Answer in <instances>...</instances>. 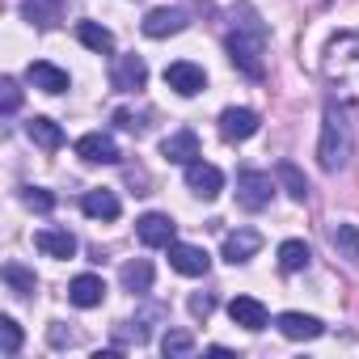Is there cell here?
Instances as JSON below:
<instances>
[{
  "label": "cell",
  "instance_id": "6",
  "mask_svg": "<svg viewBox=\"0 0 359 359\" xmlns=\"http://www.w3.org/2000/svg\"><path fill=\"white\" fill-rule=\"evenodd\" d=\"M165 85H169L173 93H182V97H195V93L208 89V72H203L199 64H191V60H177V64L165 68Z\"/></svg>",
  "mask_w": 359,
  "mask_h": 359
},
{
  "label": "cell",
  "instance_id": "21",
  "mask_svg": "<svg viewBox=\"0 0 359 359\" xmlns=\"http://www.w3.org/2000/svg\"><path fill=\"white\" fill-rule=\"evenodd\" d=\"M26 135H30L39 148H47V152L64 148V131H60V123H55V118H47V114H34V118L26 123Z\"/></svg>",
  "mask_w": 359,
  "mask_h": 359
},
{
  "label": "cell",
  "instance_id": "22",
  "mask_svg": "<svg viewBox=\"0 0 359 359\" xmlns=\"http://www.w3.org/2000/svg\"><path fill=\"white\" fill-rule=\"evenodd\" d=\"M275 182L287 191V199H296V203L309 199V182H304V173H300L292 161H279V165H275Z\"/></svg>",
  "mask_w": 359,
  "mask_h": 359
},
{
  "label": "cell",
  "instance_id": "9",
  "mask_svg": "<svg viewBox=\"0 0 359 359\" xmlns=\"http://www.w3.org/2000/svg\"><path fill=\"white\" fill-rule=\"evenodd\" d=\"M187 187H191V195H199V199L212 203L224 191V173L216 165H208V161H191L187 165Z\"/></svg>",
  "mask_w": 359,
  "mask_h": 359
},
{
  "label": "cell",
  "instance_id": "28",
  "mask_svg": "<svg viewBox=\"0 0 359 359\" xmlns=\"http://www.w3.org/2000/svg\"><path fill=\"white\" fill-rule=\"evenodd\" d=\"M161 351H165L169 359H187V355H195V338H191L187 330H169V334L161 338Z\"/></svg>",
  "mask_w": 359,
  "mask_h": 359
},
{
  "label": "cell",
  "instance_id": "23",
  "mask_svg": "<svg viewBox=\"0 0 359 359\" xmlns=\"http://www.w3.org/2000/svg\"><path fill=\"white\" fill-rule=\"evenodd\" d=\"M118 279H123V287H127L131 296H144V292L152 287V262H148V258H135V262H127V266L118 271Z\"/></svg>",
  "mask_w": 359,
  "mask_h": 359
},
{
  "label": "cell",
  "instance_id": "19",
  "mask_svg": "<svg viewBox=\"0 0 359 359\" xmlns=\"http://www.w3.org/2000/svg\"><path fill=\"white\" fill-rule=\"evenodd\" d=\"M34 245L47 254V258H72L76 254V237L68 229H39L34 233Z\"/></svg>",
  "mask_w": 359,
  "mask_h": 359
},
{
  "label": "cell",
  "instance_id": "14",
  "mask_svg": "<svg viewBox=\"0 0 359 359\" xmlns=\"http://www.w3.org/2000/svg\"><path fill=\"white\" fill-rule=\"evenodd\" d=\"M275 325H279V334L292 338V342H313V338L325 334V325H321L317 317H309V313H279Z\"/></svg>",
  "mask_w": 359,
  "mask_h": 359
},
{
  "label": "cell",
  "instance_id": "4",
  "mask_svg": "<svg viewBox=\"0 0 359 359\" xmlns=\"http://www.w3.org/2000/svg\"><path fill=\"white\" fill-rule=\"evenodd\" d=\"M135 237L148 245V250H169L177 241V224L165 216V212H148L135 220Z\"/></svg>",
  "mask_w": 359,
  "mask_h": 359
},
{
  "label": "cell",
  "instance_id": "20",
  "mask_svg": "<svg viewBox=\"0 0 359 359\" xmlns=\"http://www.w3.org/2000/svg\"><path fill=\"white\" fill-rule=\"evenodd\" d=\"M81 212H85L89 220H118L123 203H118L114 191H89V195L81 199Z\"/></svg>",
  "mask_w": 359,
  "mask_h": 359
},
{
  "label": "cell",
  "instance_id": "16",
  "mask_svg": "<svg viewBox=\"0 0 359 359\" xmlns=\"http://www.w3.org/2000/svg\"><path fill=\"white\" fill-rule=\"evenodd\" d=\"M26 81H30L34 89H43V93H51V97H55V93H64V89L72 85V81H68V72H64V68H55V64H47V60L30 64V68H26Z\"/></svg>",
  "mask_w": 359,
  "mask_h": 359
},
{
  "label": "cell",
  "instance_id": "18",
  "mask_svg": "<svg viewBox=\"0 0 359 359\" xmlns=\"http://www.w3.org/2000/svg\"><path fill=\"white\" fill-rule=\"evenodd\" d=\"M68 300H72L76 309H97V304L106 300V283H102V275H76V279L68 283Z\"/></svg>",
  "mask_w": 359,
  "mask_h": 359
},
{
  "label": "cell",
  "instance_id": "25",
  "mask_svg": "<svg viewBox=\"0 0 359 359\" xmlns=\"http://www.w3.org/2000/svg\"><path fill=\"white\" fill-rule=\"evenodd\" d=\"M5 283H9V292H13V296H22V300H30V296L39 292L34 271H26L22 262H5Z\"/></svg>",
  "mask_w": 359,
  "mask_h": 359
},
{
  "label": "cell",
  "instance_id": "12",
  "mask_svg": "<svg viewBox=\"0 0 359 359\" xmlns=\"http://www.w3.org/2000/svg\"><path fill=\"white\" fill-rule=\"evenodd\" d=\"M161 156L173 161V165H191V161H199V135H195L191 127L165 135V140H161Z\"/></svg>",
  "mask_w": 359,
  "mask_h": 359
},
{
  "label": "cell",
  "instance_id": "11",
  "mask_svg": "<svg viewBox=\"0 0 359 359\" xmlns=\"http://www.w3.org/2000/svg\"><path fill=\"white\" fill-rule=\"evenodd\" d=\"M258 127H262V118H258L254 110H245V106H229V110L220 114V135H224L229 144H241V140H250Z\"/></svg>",
  "mask_w": 359,
  "mask_h": 359
},
{
  "label": "cell",
  "instance_id": "3",
  "mask_svg": "<svg viewBox=\"0 0 359 359\" xmlns=\"http://www.w3.org/2000/svg\"><path fill=\"white\" fill-rule=\"evenodd\" d=\"M271 199H275V177L271 173H262V169H241L237 173V203L245 212H262V208H271Z\"/></svg>",
  "mask_w": 359,
  "mask_h": 359
},
{
  "label": "cell",
  "instance_id": "26",
  "mask_svg": "<svg viewBox=\"0 0 359 359\" xmlns=\"http://www.w3.org/2000/svg\"><path fill=\"white\" fill-rule=\"evenodd\" d=\"M309 258H313V254H309V245H304V241H296V237L279 245V271H283V275L304 271V266H309Z\"/></svg>",
  "mask_w": 359,
  "mask_h": 359
},
{
  "label": "cell",
  "instance_id": "10",
  "mask_svg": "<svg viewBox=\"0 0 359 359\" xmlns=\"http://www.w3.org/2000/svg\"><path fill=\"white\" fill-rule=\"evenodd\" d=\"M191 26V13L187 9H152L148 18H144V34L148 39H169V34H182Z\"/></svg>",
  "mask_w": 359,
  "mask_h": 359
},
{
  "label": "cell",
  "instance_id": "27",
  "mask_svg": "<svg viewBox=\"0 0 359 359\" xmlns=\"http://www.w3.org/2000/svg\"><path fill=\"white\" fill-rule=\"evenodd\" d=\"M330 245L338 258H359V229L355 224H330Z\"/></svg>",
  "mask_w": 359,
  "mask_h": 359
},
{
  "label": "cell",
  "instance_id": "8",
  "mask_svg": "<svg viewBox=\"0 0 359 359\" xmlns=\"http://www.w3.org/2000/svg\"><path fill=\"white\" fill-rule=\"evenodd\" d=\"M110 85H114L118 93H140V89L148 85V64H144L140 55H118L114 68H110Z\"/></svg>",
  "mask_w": 359,
  "mask_h": 359
},
{
  "label": "cell",
  "instance_id": "34",
  "mask_svg": "<svg viewBox=\"0 0 359 359\" xmlns=\"http://www.w3.org/2000/svg\"><path fill=\"white\" fill-rule=\"evenodd\" d=\"M51 342H55V346L72 342V334H64V321H51Z\"/></svg>",
  "mask_w": 359,
  "mask_h": 359
},
{
  "label": "cell",
  "instance_id": "15",
  "mask_svg": "<svg viewBox=\"0 0 359 359\" xmlns=\"http://www.w3.org/2000/svg\"><path fill=\"white\" fill-rule=\"evenodd\" d=\"M22 18L34 30H51L64 22V0H22Z\"/></svg>",
  "mask_w": 359,
  "mask_h": 359
},
{
  "label": "cell",
  "instance_id": "30",
  "mask_svg": "<svg viewBox=\"0 0 359 359\" xmlns=\"http://www.w3.org/2000/svg\"><path fill=\"white\" fill-rule=\"evenodd\" d=\"M22 203H26L30 212H43V216H47V212L55 208V195L43 191V187H26V191H22Z\"/></svg>",
  "mask_w": 359,
  "mask_h": 359
},
{
  "label": "cell",
  "instance_id": "13",
  "mask_svg": "<svg viewBox=\"0 0 359 359\" xmlns=\"http://www.w3.org/2000/svg\"><path fill=\"white\" fill-rule=\"evenodd\" d=\"M229 317H233V325H241V330H250V334H258V330H266V304L262 300H254V296H237L233 304H229Z\"/></svg>",
  "mask_w": 359,
  "mask_h": 359
},
{
  "label": "cell",
  "instance_id": "2",
  "mask_svg": "<svg viewBox=\"0 0 359 359\" xmlns=\"http://www.w3.org/2000/svg\"><path fill=\"white\" fill-rule=\"evenodd\" d=\"M351 152H355V127H351L346 110H342L338 102H330V106H325V118H321L317 165H321L325 173H338V169H346Z\"/></svg>",
  "mask_w": 359,
  "mask_h": 359
},
{
  "label": "cell",
  "instance_id": "32",
  "mask_svg": "<svg viewBox=\"0 0 359 359\" xmlns=\"http://www.w3.org/2000/svg\"><path fill=\"white\" fill-rule=\"evenodd\" d=\"M114 123H118L123 131H131V135H144V131H148V123H144L140 114H131V110H114Z\"/></svg>",
  "mask_w": 359,
  "mask_h": 359
},
{
  "label": "cell",
  "instance_id": "33",
  "mask_svg": "<svg viewBox=\"0 0 359 359\" xmlns=\"http://www.w3.org/2000/svg\"><path fill=\"white\" fill-rule=\"evenodd\" d=\"M212 309H216V300H212V296H199V292L191 296V317H203V321H208V317H212Z\"/></svg>",
  "mask_w": 359,
  "mask_h": 359
},
{
  "label": "cell",
  "instance_id": "31",
  "mask_svg": "<svg viewBox=\"0 0 359 359\" xmlns=\"http://www.w3.org/2000/svg\"><path fill=\"white\" fill-rule=\"evenodd\" d=\"M18 106H22V89H18L13 76H5V81H0V110H5V114H18Z\"/></svg>",
  "mask_w": 359,
  "mask_h": 359
},
{
  "label": "cell",
  "instance_id": "1",
  "mask_svg": "<svg viewBox=\"0 0 359 359\" xmlns=\"http://www.w3.org/2000/svg\"><path fill=\"white\" fill-rule=\"evenodd\" d=\"M241 18L245 22L224 39V51H229L233 68H241L250 81H262L266 76V60H262V51H266V26L258 22V13L250 5H241Z\"/></svg>",
  "mask_w": 359,
  "mask_h": 359
},
{
  "label": "cell",
  "instance_id": "7",
  "mask_svg": "<svg viewBox=\"0 0 359 359\" xmlns=\"http://www.w3.org/2000/svg\"><path fill=\"white\" fill-rule=\"evenodd\" d=\"M169 266H173L177 275H187V279H199V275H208L212 258H208V250H203V245L173 241V245H169Z\"/></svg>",
  "mask_w": 359,
  "mask_h": 359
},
{
  "label": "cell",
  "instance_id": "5",
  "mask_svg": "<svg viewBox=\"0 0 359 359\" xmlns=\"http://www.w3.org/2000/svg\"><path fill=\"white\" fill-rule=\"evenodd\" d=\"M76 156H81L85 165H118V161H123L114 135H106V131H89V135H81V140H76Z\"/></svg>",
  "mask_w": 359,
  "mask_h": 359
},
{
  "label": "cell",
  "instance_id": "17",
  "mask_svg": "<svg viewBox=\"0 0 359 359\" xmlns=\"http://www.w3.org/2000/svg\"><path fill=\"white\" fill-rule=\"evenodd\" d=\"M258 250H262V237H258L254 229H237V233H229V237H224V262H233V266L250 262Z\"/></svg>",
  "mask_w": 359,
  "mask_h": 359
},
{
  "label": "cell",
  "instance_id": "29",
  "mask_svg": "<svg viewBox=\"0 0 359 359\" xmlns=\"http://www.w3.org/2000/svg\"><path fill=\"white\" fill-rule=\"evenodd\" d=\"M0 351H5V355L22 351V325L13 317H0Z\"/></svg>",
  "mask_w": 359,
  "mask_h": 359
},
{
  "label": "cell",
  "instance_id": "24",
  "mask_svg": "<svg viewBox=\"0 0 359 359\" xmlns=\"http://www.w3.org/2000/svg\"><path fill=\"white\" fill-rule=\"evenodd\" d=\"M76 39H81L89 51H97V55H110V51H114V34H110L106 26H97V22H81V26H76Z\"/></svg>",
  "mask_w": 359,
  "mask_h": 359
}]
</instances>
